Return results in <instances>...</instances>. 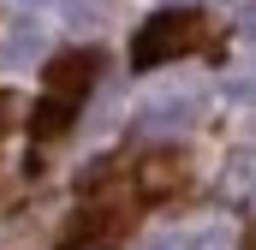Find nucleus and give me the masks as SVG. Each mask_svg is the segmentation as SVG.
<instances>
[{
  "label": "nucleus",
  "mask_w": 256,
  "mask_h": 250,
  "mask_svg": "<svg viewBox=\"0 0 256 250\" xmlns=\"http://www.w3.org/2000/svg\"><path fill=\"white\" fill-rule=\"evenodd\" d=\"M191 48H208V12H191V6H173V12H155L137 42H131V66L137 72H155V66H173Z\"/></svg>",
  "instance_id": "1"
},
{
  "label": "nucleus",
  "mask_w": 256,
  "mask_h": 250,
  "mask_svg": "<svg viewBox=\"0 0 256 250\" xmlns=\"http://www.w3.org/2000/svg\"><path fill=\"white\" fill-rule=\"evenodd\" d=\"M214 196H220L226 208H244V202L256 196V149H238V155H226V161H220Z\"/></svg>",
  "instance_id": "2"
},
{
  "label": "nucleus",
  "mask_w": 256,
  "mask_h": 250,
  "mask_svg": "<svg viewBox=\"0 0 256 250\" xmlns=\"http://www.w3.org/2000/svg\"><path fill=\"white\" fill-rule=\"evenodd\" d=\"M185 185V155L179 149H155V155H143L137 161V190L143 196H167V190Z\"/></svg>",
  "instance_id": "3"
},
{
  "label": "nucleus",
  "mask_w": 256,
  "mask_h": 250,
  "mask_svg": "<svg viewBox=\"0 0 256 250\" xmlns=\"http://www.w3.org/2000/svg\"><path fill=\"white\" fill-rule=\"evenodd\" d=\"M96 66H102V54H90V48L84 54H60V60L48 66V96H66V102L84 96L96 84Z\"/></svg>",
  "instance_id": "4"
},
{
  "label": "nucleus",
  "mask_w": 256,
  "mask_h": 250,
  "mask_svg": "<svg viewBox=\"0 0 256 250\" xmlns=\"http://www.w3.org/2000/svg\"><path fill=\"white\" fill-rule=\"evenodd\" d=\"M78 114V102H66V96H42L36 108H30V137H60L66 125Z\"/></svg>",
  "instance_id": "5"
},
{
  "label": "nucleus",
  "mask_w": 256,
  "mask_h": 250,
  "mask_svg": "<svg viewBox=\"0 0 256 250\" xmlns=\"http://www.w3.org/2000/svg\"><path fill=\"white\" fill-rule=\"evenodd\" d=\"M36 48H42V30H36V24L24 18V24H18V30H12L6 42H0V66H18L24 54H36Z\"/></svg>",
  "instance_id": "6"
},
{
  "label": "nucleus",
  "mask_w": 256,
  "mask_h": 250,
  "mask_svg": "<svg viewBox=\"0 0 256 250\" xmlns=\"http://www.w3.org/2000/svg\"><path fill=\"white\" fill-rule=\"evenodd\" d=\"M108 226H120V214H108V208L96 202V208H84V214L72 220V238H96V232H108Z\"/></svg>",
  "instance_id": "7"
},
{
  "label": "nucleus",
  "mask_w": 256,
  "mask_h": 250,
  "mask_svg": "<svg viewBox=\"0 0 256 250\" xmlns=\"http://www.w3.org/2000/svg\"><path fill=\"white\" fill-rule=\"evenodd\" d=\"M114 12H120V0H72V24H102Z\"/></svg>",
  "instance_id": "8"
},
{
  "label": "nucleus",
  "mask_w": 256,
  "mask_h": 250,
  "mask_svg": "<svg viewBox=\"0 0 256 250\" xmlns=\"http://www.w3.org/2000/svg\"><path fill=\"white\" fill-rule=\"evenodd\" d=\"M191 114H185V102H155L149 108V125H185Z\"/></svg>",
  "instance_id": "9"
},
{
  "label": "nucleus",
  "mask_w": 256,
  "mask_h": 250,
  "mask_svg": "<svg viewBox=\"0 0 256 250\" xmlns=\"http://www.w3.org/2000/svg\"><path fill=\"white\" fill-rule=\"evenodd\" d=\"M12 120H18V96H6V90H0V131H6Z\"/></svg>",
  "instance_id": "10"
},
{
  "label": "nucleus",
  "mask_w": 256,
  "mask_h": 250,
  "mask_svg": "<svg viewBox=\"0 0 256 250\" xmlns=\"http://www.w3.org/2000/svg\"><path fill=\"white\" fill-rule=\"evenodd\" d=\"M196 250H226V238H220V232H202V238H196Z\"/></svg>",
  "instance_id": "11"
},
{
  "label": "nucleus",
  "mask_w": 256,
  "mask_h": 250,
  "mask_svg": "<svg viewBox=\"0 0 256 250\" xmlns=\"http://www.w3.org/2000/svg\"><path fill=\"white\" fill-rule=\"evenodd\" d=\"M238 250H256V226H250V232H244V244H238Z\"/></svg>",
  "instance_id": "12"
},
{
  "label": "nucleus",
  "mask_w": 256,
  "mask_h": 250,
  "mask_svg": "<svg viewBox=\"0 0 256 250\" xmlns=\"http://www.w3.org/2000/svg\"><path fill=\"white\" fill-rule=\"evenodd\" d=\"M244 30H250V42H256V18H250V24H244Z\"/></svg>",
  "instance_id": "13"
},
{
  "label": "nucleus",
  "mask_w": 256,
  "mask_h": 250,
  "mask_svg": "<svg viewBox=\"0 0 256 250\" xmlns=\"http://www.w3.org/2000/svg\"><path fill=\"white\" fill-rule=\"evenodd\" d=\"M24 6H42V0H24Z\"/></svg>",
  "instance_id": "14"
}]
</instances>
